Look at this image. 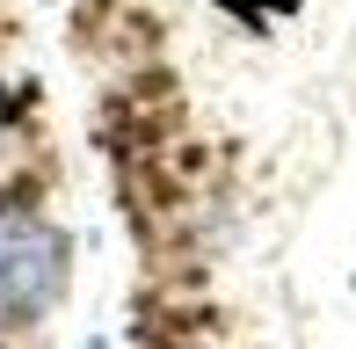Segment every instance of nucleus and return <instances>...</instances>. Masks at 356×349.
I'll return each instance as SVG.
<instances>
[{
  "mask_svg": "<svg viewBox=\"0 0 356 349\" xmlns=\"http://www.w3.org/2000/svg\"><path fill=\"white\" fill-rule=\"evenodd\" d=\"M73 284V233L51 226L44 211L8 204L0 211V335L51 320Z\"/></svg>",
  "mask_w": 356,
  "mask_h": 349,
  "instance_id": "f257e3e1",
  "label": "nucleus"
},
{
  "mask_svg": "<svg viewBox=\"0 0 356 349\" xmlns=\"http://www.w3.org/2000/svg\"><path fill=\"white\" fill-rule=\"evenodd\" d=\"M80 349H109V342H80Z\"/></svg>",
  "mask_w": 356,
  "mask_h": 349,
  "instance_id": "f03ea898",
  "label": "nucleus"
}]
</instances>
